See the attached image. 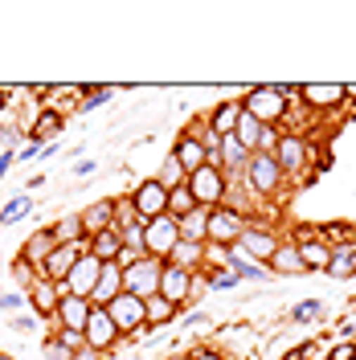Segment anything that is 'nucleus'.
<instances>
[{
	"label": "nucleus",
	"mask_w": 356,
	"mask_h": 360,
	"mask_svg": "<svg viewBox=\"0 0 356 360\" xmlns=\"http://www.w3.org/2000/svg\"><path fill=\"white\" fill-rule=\"evenodd\" d=\"M319 311H324V307H319V299H307V303H299V307L291 311V319H295V323H307V319H315Z\"/></svg>",
	"instance_id": "nucleus-44"
},
{
	"label": "nucleus",
	"mask_w": 356,
	"mask_h": 360,
	"mask_svg": "<svg viewBox=\"0 0 356 360\" xmlns=\"http://www.w3.org/2000/svg\"><path fill=\"white\" fill-rule=\"evenodd\" d=\"M168 266H180V270H189V274H201V270H205V246H197V242H177V250L168 254Z\"/></svg>",
	"instance_id": "nucleus-29"
},
{
	"label": "nucleus",
	"mask_w": 356,
	"mask_h": 360,
	"mask_svg": "<svg viewBox=\"0 0 356 360\" xmlns=\"http://www.w3.org/2000/svg\"><path fill=\"white\" fill-rule=\"evenodd\" d=\"M4 107H8V90L0 86V115H4Z\"/></svg>",
	"instance_id": "nucleus-53"
},
{
	"label": "nucleus",
	"mask_w": 356,
	"mask_h": 360,
	"mask_svg": "<svg viewBox=\"0 0 356 360\" xmlns=\"http://www.w3.org/2000/svg\"><path fill=\"white\" fill-rule=\"evenodd\" d=\"M90 311H94V303H90V299H78V295H62V303H58V315H53L49 332H53V328L82 332V328H87V319H90Z\"/></svg>",
	"instance_id": "nucleus-17"
},
{
	"label": "nucleus",
	"mask_w": 356,
	"mask_h": 360,
	"mask_svg": "<svg viewBox=\"0 0 356 360\" xmlns=\"http://www.w3.org/2000/svg\"><path fill=\"white\" fill-rule=\"evenodd\" d=\"M270 274H283V278H291V274H307V266H303V258H299V250H295V242H283V246L270 254L267 262Z\"/></svg>",
	"instance_id": "nucleus-26"
},
{
	"label": "nucleus",
	"mask_w": 356,
	"mask_h": 360,
	"mask_svg": "<svg viewBox=\"0 0 356 360\" xmlns=\"http://www.w3.org/2000/svg\"><path fill=\"white\" fill-rule=\"evenodd\" d=\"M160 274H164V262L135 258L132 266H123V291L135 299H152V295H160Z\"/></svg>",
	"instance_id": "nucleus-7"
},
{
	"label": "nucleus",
	"mask_w": 356,
	"mask_h": 360,
	"mask_svg": "<svg viewBox=\"0 0 356 360\" xmlns=\"http://www.w3.org/2000/svg\"><path fill=\"white\" fill-rule=\"evenodd\" d=\"M193 283H197V274H189V270L168 266V262H164V274H160V295H164L177 311L193 299Z\"/></svg>",
	"instance_id": "nucleus-14"
},
{
	"label": "nucleus",
	"mask_w": 356,
	"mask_h": 360,
	"mask_svg": "<svg viewBox=\"0 0 356 360\" xmlns=\"http://www.w3.org/2000/svg\"><path fill=\"white\" fill-rule=\"evenodd\" d=\"M127 197H132L135 213H139L144 221H152V217H160V213H168V188H164L156 176L139 180V184H135Z\"/></svg>",
	"instance_id": "nucleus-11"
},
{
	"label": "nucleus",
	"mask_w": 356,
	"mask_h": 360,
	"mask_svg": "<svg viewBox=\"0 0 356 360\" xmlns=\"http://www.w3.org/2000/svg\"><path fill=\"white\" fill-rule=\"evenodd\" d=\"M328 278H352V258H348V246H332V258H328Z\"/></svg>",
	"instance_id": "nucleus-35"
},
{
	"label": "nucleus",
	"mask_w": 356,
	"mask_h": 360,
	"mask_svg": "<svg viewBox=\"0 0 356 360\" xmlns=\"http://www.w3.org/2000/svg\"><path fill=\"white\" fill-rule=\"evenodd\" d=\"M295 250H299V258H303L307 274H312V270H328L332 246L319 238V229H299V238H295Z\"/></svg>",
	"instance_id": "nucleus-15"
},
{
	"label": "nucleus",
	"mask_w": 356,
	"mask_h": 360,
	"mask_svg": "<svg viewBox=\"0 0 356 360\" xmlns=\"http://www.w3.org/2000/svg\"><path fill=\"white\" fill-rule=\"evenodd\" d=\"M0 360H17V356H8V352H0Z\"/></svg>",
	"instance_id": "nucleus-56"
},
{
	"label": "nucleus",
	"mask_w": 356,
	"mask_h": 360,
	"mask_svg": "<svg viewBox=\"0 0 356 360\" xmlns=\"http://www.w3.org/2000/svg\"><path fill=\"white\" fill-rule=\"evenodd\" d=\"M189 360H229V356H222L217 348H197V352H189Z\"/></svg>",
	"instance_id": "nucleus-48"
},
{
	"label": "nucleus",
	"mask_w": 356,
	"mask_h": 360,
	"mask_svg": "<svg viewBox=\"0 0 356 360\" xmlns=\"http://www.w3.org/2000/svg\"><path fill=\"white\" fill-rule=\"evenodd\" d=\"M250 221H254V217L238 213L234 205H217V209H209V246H222V250L238 246Z\"/></svg>",
	"instance_id": "nucleus-6"
},
{
	"label": "nucleus",
	"mask_w": 356,
	"mask_h": 360,
	"mask_svg": "<svg viewBox=\"0 0 356 360\" xmlns=\"http://www.w3.org/2000/svg\"><path fill=\"white\" fill-rule=\"evenodd\" d=\"M225 266L234 270L238 278H254V283L270 278V270H267V266H258V262H254V258H250L242 246H229V254H225Z\"/></svg>",
	"instance_id": "nucleus-28"
},
{
	"label": "nucleus",
	"mask_w": 356,
	"mask_h": 360,
	"mask_svg": "<svg viewBox=\"0 0 356 360\" xmlns=\"http://www.w3.org/2000/svg\"><path fill=\"white\" fill-rule=\"evenodd\" d=\"M201 278H205V291H238V283H242L229 266L213 270V274H201Z\"/></svg>",
	"instance_id": "nucleus-36"
},
{
	"label": "nucleus",
	"mask_w": 356,
	"mask_h": 360,
	"mask_svg": "<svg viewBox=\"0 0 356 360\" xmlns=\"http://www.w3.org/2000/svg\"><path fill=\"white\" fill-rule=\"evenodd\" d=\"M107 315L115 319V328H119V336H135V332H148V311H144V299H135V295H119L107 303Z\"/></svg>",
	"instance_id": "nucleus-8"
},
{
	"label": "nucleus",
	"mask_w": 356,
	"mask_h": 360,
	"mask_svg": "<svg viewBox=\"0 0 356 360\" xmlns=\"http://www.w3.org/2000/svg\"><path fill=\"white\" fill-rule=\"evenodd\" d=\"M328 360H356V344L352 340H340L336 348H328Z\"/></svg>",
	"instance_id": "nucleus-45"
},
{
	"label": "nucleus",
	"mask_w": 356,
	"mask_h": 360,
	"mask_svg": "<svg viewBox=\"0 0 356 360\" xmlns=\"http://www.w3.org/2000/svg\"><path fill=\"white\" fill-rule=\"evenodd\" d=\"M209 119V131H217V135H234V127H238V119H242V103L238 98H222L213 111L205 115Z\"/></svg>",
	"instance_id": "nucleus-23"
},
{
	"label": "nucleus",
	"mask_w": 356,
	"mask_h": 360,
	"mask_svg": "<svg viewBox=\"0 0 356 360\" xmlns=\"http://www.w3.org/2000/svg\"><path fill=\"white\" fill-rule=\"evenodd\" d=\"M62 127H66V111H58V107H45V111L33 119L29 135H33V139H42V143H53Z\"/></svg>",
	"instance_id": "nucleus-27"
},
{
	"label": "nucleus",
	"mask_w": 356,
	"mask_h": 360,
	"mask_svg": "<svg viewBox=\"0 0 356 360\" xmlns=\"http://www.w3.org/2000/svg\"><path fill=\"white\" fill-rule=\"evenodd\" d=\"M144 311H148V328H164V323H172V319H177V307H172L164 295L144 299Z\"/></svg>",
	"instance_id": "nucleus-32"
},
{
	"label": "nucleus",
	"mask_w": 356,
	"mask_h": 360,
	"mask_svg": "<svg viewBox=\"0 0 356 360\" xmlns=\"http://www.w3.org/2000/svg\"><path fill=\"white\" fill-rule=\"evenodd\" d=\"M156 180H160V184H164V188H180V184H189V172H184V168H180V164H177V160H172V156H168V160H164V164H160Z\"/></svg>",
	"instance_id": "nucleus-38"
},
{
	"label": "nucleus",
	"mask_w": 356,
	"mask_h": 360,
	"mask_svg": "<svg viewBox=\"0 0 356 360\" xmlns=\"http://www.w3.org/2000/svg\"><path fill=\"white\" fill-rule=\"evenodd\" d=\"M344 103H348V90L340 82H307V86H299V107H307L315 115L340 111Z\"/></svg>",
	"instance_id": "nucleus-9"
},
{
	"label": "nucleus",
	"mask_w": 356,
	"mask_h": 360,
	"mask_svg": "<svg viewBox=\"0 0 356 360\" xmlns=\"http://www.w3.org/2000/svg\"><path fill=\"white\" fill-rule=\"evenodd\" d=\"M177 242H180V221L172 213H160L152 221H144V258L168 262V254L177 250Z\"/></svg>",
	"instance_id": "nucleus-5"
},
{
	"label": "nucleus",
	"mask_w": 356,
	"mask_h": 360,
	"mask_svg": "<svg viewBox=\"0 0 356 360\" xmlns=\"http://www.w3.org/2000/svg\"><path fill=\"white\" fill-rule=\"evenodd\" d=\"M98 270H103V262L90 258V254H82V258L74 262V270L66 274V283H58V291L62 295H78V299H90V295H94V283H98Z\"/></svg>",
	"instance_id": "nucleus-13"
},
{
	"label": "nucleus",
	"mask_w": 356,
	"mask_h": 360,
	"mask_svg": "<svg viewBox=\"0 0 356 360\" xmlns=\"http://www.w3.org/2000/svg\"><path fill=\"white\" fill-rule=\"evenodd\" d=\"M8 328H13L17 336H33V332L42 328V319H37L33 311H21V315H13V323H8Z\"/></svg>",
	"instance_id": "nucleus-42"
},
{
	"label": "nucleus",
	"mask_w": 356,
	"mask_h": 360,
	"mask_svg": "<svg viewBox=\"0 0 356 360\" xmlns=\"http://www.w3.org/2000/svg\"><path fill=\"white\" fill-rule=\"evenodd\" d=\"M119 295H123V266L107 262V266L98 270V283H94L90 303H94V307H107V303H111V299H119Z\"/></svg>",
	"instance_id": "nucleus-20"
},
{
	"label": "nucleus",
	"mask_w": 356,
	"mask_h": 360,
	"mask_svg": "<svg viewBox=\"0 0 356 360\" xmlns=\"http://www.w3.org/2000/svg\"><path fill=\"white\" fill-rule=\"evenodd\" d=\"M82 336H87V348L90 352H103V356H111L115 344H119V328H115V319L107 315V307H94L87 319V328H82Z\"/></svg>",
	"instance_id": "nucleus-10"
},
{
	"label": "nucleus",
	"mask_w": 356,
	"mask_h": 360,
	"mask_svg": "<svg viewBox=\"0 0 356 360\" xmlns=\"http://www.w3.org/2000/svg\"><path fill=\"white\" fill-rule=\"evenodd\" d=\"M53 246H58V238H53V233H49V225H37V229H33V238H29V242H25L21 258H25V262H29V266H33V270H37V274H42L45 258H49V254H53Z\"/></svg>",
	"instance_id": "nucleus-21"
},
{
	"label": "nucleus",
	"mask_w": 356,
	"mask_h": 360,
	"mask_svg": "<svg viewBox=\"0 0 356 360\" xmlns=\"http://www.w3.org/2000/svg\"><path fill=\"white\" fill-rule=\"evenodd\" d=\"M90 172H94V160H78L74 164V176H90Z\"/></svg>",
	"instance_id": "nucleus-50"
},
{
	"label": "nucleus",
	"mask_w": 356,
	"mask_h": 360,
	"mask_svg": "<svg viewBox=\"0 0 356 360\" xmlns=\"http://www.w3.org/2000/svg\"><path fill=\"white\" fill-rule=\"evenodd\" d=\"M115 98V86H94L87 90V98L78 103V111H90V107H103V103H111Z\"/></svg>",
	"instance_id": "nucleus-41"
},
{
	"label": "nucleus",
	"mask_w": 356,
	"mask_h": 360,
	"mask_svg": "<svg viewBox=\"0 0 356 360\" xmlns=\"http://www.w3.org/2000/svg\"><path fill=\"white\" fill-rule=\"evenodd\" d=\"M238 246H242L246 254H250V258L258 262V266H267V262H270V254H274V250L283 246V238L274 233V225L250 221V225H246V233H242V242H238Z\"/></svg>",
	"instance_id": "nucleus-12"
},
{
	"label": "nucleus",
	"mask_w": 356,
	"mask_h": 360,
	"mask_svg": "<svg viewBox=\"0 0 356 360\" xmlns=\"http://www.w3.org/2000/svg\"><path fill=\"white\" fill-rule=\"evenodd\" d=\"M270 156L279 160V168H283V176H303L312 180V143H307V135H295V131H279V143H274V152Z\"/></svg>",
	"instance_id": "nucleus-3"
},
{
	"label": "nucleus",
	"mask_w": 356,
	"mask_h": 360,
	"mask_svg": "<svg viewBox=\"0 0 356 360\" xmlns=\"http://www.w3.org/2000/svg\"><path fill=\"white\" fill-rule=\"evenodd\" d=\"M87 254V242L82 246H53V254L45 258L42 266V278H49V283H66V274L74 270V262Z\"/></svg>",
	"instance_id": "nucleus-18"
},
{
	"label": "nucleus",
	"mask_w": 356,
	"mask_h": 360,
	"mask_svg": "<svg viewBox=\"0 0 356 360\" xmlns=\"http://www.w3.org/2000/svg\"><path fill=\"white\" fill-rule=\"evenodd\" d=\"M312 360H328V356H312Z\"/></svg>",
	"instance_id": "nucleus-57"
},
{
	"label": "nucleus",
	"mask_w": 356,
	"mask_h": 360,
	"mask_svg": "<svg viewBox=\"0 0 356 360\" xmlns=\"http://www.w3.org/2000/svg\"><path fill=\"white\" fill-rule=\"evenodd\" d=\"M189 193H193L197 209H217V205L229 201V176L217 164H201L197 172L189 176Z\"/></svg>",
	"instance_id": "nucleus-4"
},
{
	"label": "nucleus",
	"mask_w": 356,
	"mask_h": 360,
	"mask_svg": "<svg viewBox=\"0 0 356 360\" xmlns=\"http://www.w3.org/2000/svg\"><path fill=\"white\" fill-rule=\"evenodd\" d=\"M168 156L177 160V164L184 168V172H189V176L197 172L201 164H209V156H205V148H201V143L193 139V135H180L177 143H172V152H168Z\"/></svg>",
	"instance_id": "nucleus-24"
},
{
	"label": "nucleus",
	"mask_w": 356,
	"mask_h": 360,
	"mask_svg": "<svg viewBox=\"0 0 356 360\" xmlns=\"http://www.w3.org/2000/svg\"><path fill=\"white\" fill-rule=\"evenodd\" d=\"M279 360H303V352H299V348H291L287 356H279Z\"/></svg>",
	"instance_id": "nucleus-52"
},
{
	"label": "nucleus",
	"mask_w": 356,
	"mask_h": 360,
	"mask_svg": "<svg viewBox=\"0 0 356 360\" xmlns=\"http://www.w3.org/2000/svg\"><path fill=\"white\" fill-rule=\"evenodd\" d=\"M144 221V217H139V213H135V205H132V197H115V233H119V229H127V225H139Z\"/></svg>",
	"instance_id": "nucleus-37"
},
{
	"label": "nucleus",
	"mask_w": 356,
	"mask_h": 360,
	"mask_svg": "<svg viewBox=\"0 0 356 360\" xmlns=\"http://www.w3.org/2000/svg\"><path fill=\"white\" fill-rule=\"evenodd\" d=\"M42 356H45V360H74V352H70L66 344L49 332V336H45V344H42Z\"/></svg>",
	"instance_id": "nucleus-40"
},
{
	"label": "nucleus",
	"mask_w": 356,
	"mask_h": 360,
	"mask_svg": "<svg viewBox=\"0 0 356 360\" xmlns=\"http://www.w3.org/2000/svg\"><path fill=\"white\" fill-rule=\"evenodd\" d=\"M25 303H29V311L37 315L42 323H53V315H58V303H62V291H58V283H49V278H37V283H33V291L25 295Z\"/></svg>",
	"instance_id": "nucleus-16"
},
{
	"label": "nucleus",
	"mask_w": 356,
	"mask_h": 360,
	"mask_svg": "<svg viewBox=\"0 0 356 360\" xmlns=\"http://www.w3.org/2000/svg\"><path fill=\"white\" fill-rule=\"evenodd\" d=\"M25 307V295L13 291V295H0V311H21Z\"/></svg>",
	"instance_id": "nucleus-47"
},
{
	"label": "nucleus",
	"mask_w": 356,
	"mask_h": 360,
	"mask_svg": "<svg viewBox=\"0 0 356 360\" xmlns=\"http://www.w3.org/2000/svg\"><path fill=\"white\" fill-rule=\"evenodd\" d=\"M246 148L234 139V135H222V148H217V164H222V172L229 176V184L234 180H242V172H246Z\"/></svg>",
	"instance_id": "nucleus-22"
},
{
	"label": "nucleus",
	"mask_w": 356,
	"mask_h": 360,
	"mask_svg": "<svg viewBox=\"0 0 356 360\" xmlns=\"http://www.w3.org/2000/svg\"><path fill=\"white\" fill-rule=\"evenodd\" d=\"M238 103H242V111L250 115V119H258L262 127H274V131H283V127H287L291 103L274 86H250Z\"/></svg>",
	"instance_id": "nucleus-2"
},
{
	"label": "nucleus",
	"mask_w": 356,
	"mask_h": 360,
	"mask_svg": "<svg viewBox=\"0 0 356 360\" xmlns=\"http://www.w3.org/2000/svg\"><path fill=\"white\" fill-rule=\"evenodd\" d=\"M8 278L17 283V291H21V295H29V291H33V283H37L42 274H37V270L29 266L25 258H13V266H8Z\"/></svg>",
	"instance_id": "nucleus-34"
},
{
	"label": "nucleus",
	"mask_w": 356,
	"mask_h": 360,
	"mask_svg": "<svg viewBox=\"0 0 356 360\" xmlns=\"http://www.w3.org/2000/svg\"><path fill=\"white\" fill-rule=\"evenodd\" d=\"M87 254L90 258H98L103 266H107V262H119V254H123V238H119L115 229H103V233L87 238Z\"/></svg>",
	"instance_id": "nucleus-25"
},
{
	"label": "nucleus",
	"mask_w": 356,
	"mask_h": 360,
	"mask_svg": "<svg viewBox=\"0 0 356 360\" xmlns=\"http://www.w3.org/2000/svg\"><path fill=\"white\" fill-rule=\"evenodd\" d=\"M344 90H348V103H356V86H344Z\"/></svg>",
	"instance_id": "nucleus-55"
},
{
	"label": "nucleus",
	"mask_w": 356,
	"mask_h": 360,
	"mask_svg": "<svg viewBox=\"0 0 356 360\" xmlns=\"http://www.w3.org/2000/svg\"><path fill=\"white\" fill-rule=\"evenodd\" d=\"M348 258H352V270H356V238L348 242Z\"/></svg>",
	"instance_id": "nucleus-54"
},
{
	"label": "nucleus",
	"mask_w": 356,
	"mask_h": 360,
	"mask_svg": "<svg viewBox=\"0 0 356 360\" xmlns=\"http://www.w3.org/2000/svg\"><path fill=\"white\" fill-rule=\"evenodd\" d=\"M53 336L62 340L70 352H82V348H87V336H82V332H70V328H53Z\"/></svg>",
	"instance_id": "nucleus-43"
},
{
	"label": "nucleus",
	"mask_w": 356,
	"mask_h": 360,
	"mask_svg": "<svg viewBox=\"0 0 356 360\" xmlns=\"http://www.w3.org/2000/svg\"><path fill=\"white\" fill-rule=\"evenodd\" d=\"M242 184H246V193H250L254 201L262 205V201H274V197L283 193V184H287V176H283L279 160L270 156V152H254V156L246 160Z\"/></svg>",
	"instance_id": "nucleus-1"
},
{
	"label": "nucleus",
	"mask_w": 356,
	"mask_h": 360,
	"mask_svg": "<svg viewBox=\"0 0 356 360\" xmlns=\"http://www.w3.org/2000/svg\"><path fill=\"white\" fill-rule=\"evenodd\" d=\"M49 233L58 238V246H82V242H87V233H82V221H78V213H66V217H58V221L49 225Z\"/></svg>",
	"instance_id": "nucleus-31"
},
{
	"label": "nucleus",
	"mask_w": 356,
	"mask_h": 360,
	"mask_svg": "<svg viewBox=\"0 0 356 360\" xmlns=\"http://www.w3.org/2000/svg\"><path fill=\"white\" fill-rule=\"evenodd\" d=\"M74 360H107L103 352H90V348H82V352H74Z\"/></svg>",
	"instance_id": "nucleus-51"
},
{
	"label": "nucleus",
	"mask_w": 356,
	"mask_h": 360,
	"mask_svg": "<svg viewBox=\"0 0 356 360\" xmlns=\"http://www.w3.org/2000/svg\"><path fill=\"white\" fill-rule=\"evenodd\" d=\"M180 242L209 246V209H193L189 217H180Z\"/></svg>",
	"instance_id": "nucleus-30"
},
{
	"label": "nucleus",
	"mask_w": 356,
	"mask_h": 360,
	"mask_svg": "<svg viewBox=\"0 0 356 360\" xmlns=\"http://www.w3.org/2000/svg\"><path fill=\"white\" fill-rule=\"evenodd\" d=\"M78 221H82V233L87 238L111 229L115 225V197H103V201H90L87 209H78Z\"/></svg>",
	"instance_id": "nucleus-19"
},
{
	"label": "nucleus",
	"mask_w": 356,
	"mask_h": 360,
	"mask_svg": "<svg viewBox=\"0 0 356 360\" xmlns=\"http://www.w3.org/2000/svg\"><path fill=\"white\" fill-rule=\"evenodd\" d=\"M42 152H45V143H42V139H33V135H29V143H25L21 152H17V160H37Z\"/></svg>",
	"instance_id": "nucleus-46"
},
{
	"label": "nucleus",
	"mask_w": 356,
	"mask_h": 360,
	"mask_svg": "<svg viewBox=\"0 0 356 360\" xmlns=\"http://www.w3.org/2000/svg\"><path fill=\"white\" fill-rule=\"evenodd\" d=\"M13 164H17V152H8V148H4V152H0V180L8 176V168H13Z\"/></svg>",
	"instance_id": "nucleus-49"
},
{
	"label": "nucleus",
	"mask_w": 356,
	"mask_h": 360,
	"mask_svg": "<svg viewBox=\"0 0 356 360\" xmlns=\"http://www.w3.org/2000/svg\"><path fill=\"white\" fill-rule=\"evenodd\" d=\"M33 209V197H13V201L0 209V225H13V221H21L25 213Z\"/></svg>",
	"instance_id": "nucleus-39"
},
{
	"label": "nucleus",
	"mask_w": 356,
	"mask_h": 360,
	"mask_svg": "<svg viewBox=\"0 0 356 360\" xmlns=\"http://www.w3.org/2000/svg\"><path fill=\"white\" fill-rule=\"evenodd\" d=\"M193 209H197V201H193L189 184H180V188H168V213H172L177 221H180V217H189Z\"/></svg>",
	"instance_id": "nucleus-33"
},
{
	"label": "nucleus",
	"mask_w": 356,
	"mask_h": 360,
	"mask_svg": "<svg viewBox=\"0 0 356 360\" xmlns=\"http://www.w3.org/2000/svg\"><path fill=\"white\" fill-rule=\"evenodd\" d=\"M352 115H356V103H352Z\"/></svg>",
	"instance_id": "nucleus-58"
}]
</instances>
